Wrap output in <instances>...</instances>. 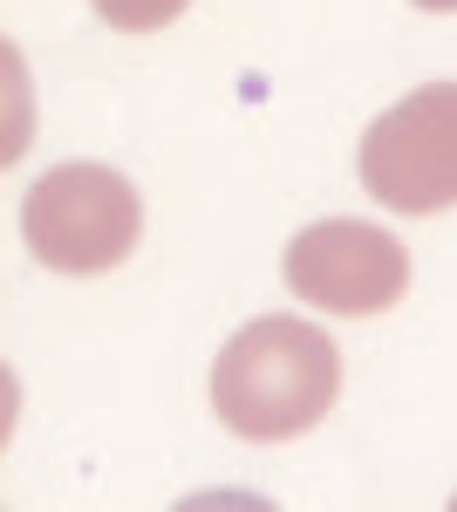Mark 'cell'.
I'll use <instances>...</instances> for the list:
<instances>
[{"mask_svg":"<svg viewBox=\"0 0 457 512\" xmlns=\"http://www.w3.org/2000/svg\"><path fill=\"white\" fill-rule=\"evenodd\" d=\"M342 390V355L301 315H260L212 362V410L232 437L280 444L314 431Z\"/></svg>","mask_w":457,"mask_h":512,"instance_id":"cell-1","label":"cell"},{"mask_svg":"<svg viewBox=\"0 0 457 512\" xmlns=\"http://www.w3.org/2000/svg\"><path fill=\"white\" fill-rule=\"evenodd\" d=\"M21 239L48 274H110L144 239V198L110 164H55L21 198Z\"/></svg>","mask_w":457,"mask_h":512,"instance_id":"cell-2","label":"cell"},{"mask_svg":"<svg viewBox=\"0 0 457 512\" xmlns=\"http://www.w3.org/2000/svg\"><path fill=\"white\" fill-rule=\"evenodd\" d=\"M362 192L389 212H444L457 205V82H423L396 110L362 130Z\"/></svg>","mask_w":457,"mask_h":512,"instance_id":"cell-3","label":"cell"},{"mask_svg":"<svg viewBox=\"0 0 457 512\" xmlns=\"http://www.w3.org/2000/svg\"><path fill=\"white\" fill-rule=\"evenodd\" d=\"M287 287L321 315H382L410 294V253L382 226L321 219L287 246Z\"/></svg>","mask_w":457,"mask_h":512,"instance_id":"cell-4","label":"cell"},{"mask_svg":"<svg viewBox=\"0 0 457 512\" xmlns=\"http://www.w3.org/2000/svg\"><path fill=\"white\" fill-rule=\"evenodd\" d=\"M191 0H96V14L123 28V35H151V28H171Z\"/></svg>","mask_w":457,"mask_h":512,"instance_id":"cell-5","label":"cell"},{"mask_svg":"<svg viewBox=\"0 0 457 512\" xmlns=\"http://www.w3.org/2000/svg\"><path fill=\"white\" fill-rule=\"evenodd\" d=\"M423 14H457V0H417Z\"/></svg>","mask_w":457,"mask_h":512,"instance_id":"cell-6","label":"cell"}]
</instances>
